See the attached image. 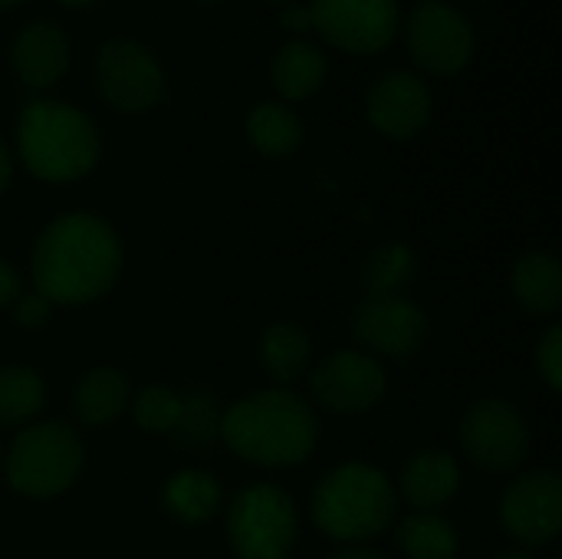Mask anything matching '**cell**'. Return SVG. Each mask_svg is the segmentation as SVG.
Returning a JSON list of instances; mask_svg holds the SVG:
<instances>
[{"instance_id":"obj_18","label":"cell","mask_w":562,"mask_h":559,"mask_svg":"<svg viewBox=\"0 0 562 559\" xmlns=\"http://www.w3.org/2000/svg\"><path fill=\"white\" fill-rule=\"evenodd\" d=\"M132 402V385L125 379L122 369H112V366H102V369H92L79 389H76V418L89 428H102L109 422H115Z\"/></svg>"},{"instance_id":"obj_38","label":"cell","mask_w":562,"mask_h":559,"mask_svg":"<svg viewBox=\"0 0 562 559\" xmlns=\"http://www.w3.org/2000/svg\"><path fill=\"white\" fill-rule=\"evenodd\" d=\"M204 3H217V0H204Z\"/></svg>"},{"instance_id":"obj_24","label":"cell","mask_w":562,"mask_h":559,"mask_svg":"<svg viewBox=\"0 0 562 559\" xmlns=\"http://www.w3.org/2000/svg\"><path fill=\"white\" fill-rule=\"evenodd\" d=\"M398 547L408 559H454L458 557V530L438 511H415L398 527Z\"/></svg>"},{"instance_id":"obj_34","label":"cell","mask_w":562,"mask_h":559,"mask_svg":"<svg viewBox=\"0 0 562 559\" xmlns=\"http://www.w3.org/2000/svg\"><path fill=\"white\" fill-rule=\"evenodd\" d=\"M56 3H63V7H69V10H82V7H92V3H99V0H56Z\"/></svg>"},{"instance_id":"obj_35","label":"cell","mask_w":562,"mask_h":559,"mask_svg":"<svg viewBox=\"0 0 562 559\" xmlns=\"http://www.w3.org/2000/svg\"><path fill=\"white\" fill-rule=\"evenodd\" d=\"M497 559H533L527 550H504V554H497Z\"/></svg>"},{"instance_id":"obj_1","label":"cell","mask_w":562,"mask_h":559,"mask_svg":"<svg viewBox=\"0 0 562 559\" xmlns=\"http://www.w3.org/2000/svg\"><path fill=\"white\" fill-rule=\"evenodd\" d=\"M119 270V234L95 214L56 217L33 247V283L49 303H92L115 287Z\"/></svg>"},{"instance_id":"obj_25","label":"cell","mask_w":562,"mask_h":559,"mask_svg":"<svg viewBox=\"0 0 562 559\" xmlns=\"http://www.w3.org/2000/svg\"><path fill=\"white\" fill-rule=\"evenodd\" d=\"M46 405L43 379L26 366L0 369V425H23Z\"/></svg>"},{"instance_id":"obj_33","label":"cell","mask_w":562,"mask_h":559,"mask_svg":"<svg viewBox=\"0 0 562 559\" xmlns=\"http://www.w3.org/2000/svg\"><path fill=\"white\" fill-rule=\"evenodd\" d=\"M10 175H13V165H10V152H7V145L0 142V194H3V188L10 185Z\"/></svg>"},{"instance_id":"obj_29","label":"cell","mask_w":562,"mask_h":559,"mask_svg":"<svg viewBox=\"0 0 562 559\" xmlns=\"http://www.w3.org/2000/svg\"><path fill=\"white\" fill-rule=\"evenodd\" d=\"M53 306L56 303H49L43 293H20L16 297V303H13V316H16V326H23V329H43L46 323H49V316H53Z\"/></svg>"},{"instance_id":"obj_23","label":"cell","mask_w":562,"mask_h":559,"mask_svg":"<svg viewBox=\"0 0 562 559\" xmlns=\"http://www.w3.org/2000/svg\"><path fill=\"white\" fill-rule=\"evenodd\" d=\"M418 273V257L408 244H385L372 250L362 267V290L369 300L379 297H405L408 283Z\"/></svg>"},{"instance_id":"obj_6","label":"cell","mask_w":562,"mask_h":559,"mask_svg":"<svg viewBox=\"0 0 562 559\" xmlns=\"http://www.w3.org/2000/svg\"><path fill=\"white\" fill-rule=\"evenodd\" d=\"M300 521L293 497L273 484L240 491L227 511V540L237 559H290Z\"/></svg>"},{"instance_id":"obj_30","label":"cell","mask_w":562,"mask_h":559,"mask_svg":"<svg viewBox=\"0 0 562 559\" xmlns=\"http://www.w3.org/2000/svg\"><path fill=\"white\" fill-rule=\"evenodd\" d=\"M280 26L283 30H290V33H306V30H313V20H310V7H303V3H286L283 7V13H280Z\"/></svg>"},{"instance_id":"obj_20","label":"cell","mask_w":562,"mask_h":559,"mask_svg":"<svg viewBox=\"0 0 562 559\" xmlns=\"http://www.w3.org/2000/svg\"><path fill=\"white\" fill-rule=\"evenodd\" d=\"M161 507L181 524H207L221 507V484L207 471H178L161 488Z\"/></svg>"},{"instance_id":"obj_15","label":"cell","mask_w":562,"mask_h":559,"mask_svg":"<svg viewBox=\"0 0 562 559\" xmlns=\"http://www.w3.org/2000/svg\"><path fill=\"white\" fill-rule=\"evenodd\" d=\"M69 36L59 23L53 20H33L26 23L13 46H10V63L23 86L30 89H49L56 86L66 69H69Z\"/></svg>"},{"instance_id":"obj_16","label":"cell","mask_w":562,"mask_h":559,"mask_svg":"<svg viewBox=\"0 0 562 559\" xmlns=\"http://www.w3.org/2000/svg\"><path fill=\"white\" fill-rule=\"evenodd\" d=\"M461 488V468L448 451L425 448L408 458L402 468V494L415 511H438L445 507Z\"/></svg>"},{"instance_id":"obj_22","label":"cell","mask_w":562,"mask_h":559,"mask_svg":"<svg viewBox=\"0 0 562 559\" xmlns=\"http://www.w3.org/2000/svg\"><path fill=\"white\" fill-rule=\"evenodd\" d=\"M310 336L293 323H273L260 339V366L273 382H296L310 366Z\"/></svg>"},{"instance_id":"obj_37","label":"cell","mask_w":562,"mask_h":559,"mask_svg":"<svg viewBox=\"0 0 562 559\" xmlns=\"http://www.w3.org/2000/svg\"><path fill=\"white\" fill-rule=\"evenodd\" d=\"M270 3H296V0H270Z\"/></svg>"},{"instance_id":"obj_28","label":"cell","mask_w":562,"mask_h":559,"mask_svg":"<svg viewBox=\"0 0 562 559\" xmlns=\"http://www.w3.org/2000/svg\"><path fill=\"white\" fill-rule=\"evenodd\" d=\"M537 369H540L543 382H547L553 392H560L562 389V329L560 326H553V329L543 336V343L537 346Z\"/></svg>"},{"instance_id":"obj_3","label":"cell","mask_w":562,"mask_h":559,"mask_svg":"<svg viewBox=\"0 0 562 559\" xmlns=\"http://www.w3.org/2000/svg\"><path fill=\"white\" fill-rule=\"evenodd\" d=\"M16 148L30 175L43 181H76L99 161L95 122L56 99H33L16 119Z\"/></svg>"},{"instance_id":"obj_2","label":"cell","mask_w":562,"mask_h":559,"mask_svg":"<svg viewBox=\"0 0 562 559\" xmlns=\"http://www.w3.org/2000/svg\"><path fill=\"white\" fill-rule=\"evenodd\" d=\"M221 438L227 448L260 468L303 465L319 441L316 412L286 389L254 392L221 415Z\"/></svg>"},{"instance_id":"obj_5","label":"cell","mask_w":562,"mask_h":559,"mask_svg":"<svg viewBox=\"0 0 562 559\" xmlns=\"http://www.w3.org/2000/svg\"><path fill=\"white\" fill-rule=\"evenodd\" d=\"M82 441L63 422L30 425L7 455V481L23 497H56L72 488L82 471Z\"/></svg>"},{"instance_id":"obj_7","label":"cell","mask_w":562,"mask_h":559,"mask_svg":"<svg viewBox=\"0 0 562 559\" xmlns=\"http://www.w3.org/2000/svg\"><path fill=\"white\" fill-rule=\"evenodd\" d=\"M95 86L119 112H148L165 99V72L138 40L115 36L95 53Z\"/></svg>"},{"instance_id":"obj_11","label":"cell","mask_w":562,"mask_h":559,"mask_svg":"<svg viewBox=\"0 0 562 559\" xmlns=\"http://www.w3.org/2000/svg\"><path fill=\"white\" fill-rule=\"evenodd\" d=\"M313 399L336 415H359L385 399L389 379L375 356L342 349L323 359L310 379Z\"/></svg>"},{"instance_id":"obj_21","label":"cell","mask_w":562,"mask_h":559,"mask_svg":"<svg viewBox=\"0 0 562 559\" xmlns=\"http://www.w3.org/2000/svg\"><path fill=\"white\" fill-rule=\"evenodd\" d=\"M247 138L267 158H286L303 145V122L286 102H260L247 115Z\"/></svg>"},{"instance_id":"obj_19","label":"cell","mask_w":562,"mask_h":559,"mask_svg":"<svg viewBox=\"0 0 562 559\" xmlns=\"http://www.w3.org/2000/svg\"><path fill=\"white\" fill-rule=\"evenodd\" d=\"M514 297L524 310L550 316L562 306V267L547 250H533L514 267Z\"/></svg>"},{"instance_id":"obj_31","label":"cell","mask_w":562,"mask_h":559,"mask_svg":"<svg viewBox=\"0 0 562 559\" xmlns=\"http://www.w3.org/2000/svg\"><path fill=\"white\" fill-rule=\"evenodd\" d=\"M20 293H23V290H20V273H16L7 260H0V310L13 306Z\"/></svg>"},{"instance_id":"obj_4","label":"cell","mask_w":562,"mask_h":559,"mask_svg":"<svg viewBox=\"0 0 562 559\" xmlns=\"http://www.w3.org/2000/svg\"><path fill=\"white\" fill-rule=\"evenodd\" d=\"M313 524L339 544H362L382 537L398 514V491L385 471L352 461L333 468L313 491Z\"/></svg>"},{"instance_id":"obj_13","label":"cell","mask_w":562,"mask_h":559,"mask_svg":"<svg viewBox=\"0 0 562 559\" xmlns=\"http://www.w3.org/2000/svg\"><path fill=\"white\" fill-rule=\"evenodd\" d=\"M352 333L375 356L408 359L425 343L428 316L408 297H366L352 313Z\"/></svg>"},{"instance_id":"obj_12","label":"cell","mask_w":562,"mask_h":559,"mask_svg":"<svg viewBox=\"0 0 562 559\" xmlns=\"http://www.w3.org/2000/svg\"><path fill=\"white\" fill-rule=\"evenodd\" d=\"M501 524L524 547L550 544L562 527V481L557 471L520 474L501 497Z\"/></svg>"},{"instance_id":"obj_9","label":"cell","mask_w":562,"mask_h":559,"mask_svg":"<svg viewBox=\"0 0 562 559\" xmlns=\"http://www.w3.org/2000/svg\"><path fill=\"white\" fill-rule=\"evenodd\" d=\"M461 448L481 471L510 474L530 451V428L510 402L481 399L461 422Z\"/></svg>"},{"instance_id":"obj_36","label":"cell","mask_w":562,"mask_h":559,"mask_svg":"<svg viewBox=\"0 0 562 559\" xmlns=\"http://www.w3.org/2000/svg\"><path fill=\"white\" fill-rule=\"evenodd\" d=\"M23 0H0V10H7V7H20Z\"/></svg>"},{"instance_id":"obj_32","label":"cell","mask_w":562,"mask_h":559,"mask_svg":"<svg viewBox=\"0 0 562 559\" xmlns=\"http://www.w3.org/2000/svg\"><path fill=\"white\" fill-rule=\"evenodd\" d=\"M329 559H389L382 557V554H375V550H362V547H349V550H339V554H333Z\"/></svg>"},{"instance_id":"obj_8","label":"cell","mask_w":562,"mask_h":559,"mask_svg":"<svg viewBox=\"0 0 562 559\" xmlns=\"http://www.w3.org/2000/svg\"><path fill=\"white\" fill-rule=\"evenodd\" d=\"M412 59L431 76H454L474 56V26L448 0H422L405 20Z\"/></svg>"},{"instance_id":"obj_14","label":"cell","mask_w":562,"mask_h":559,"mask_svg":"<svg viewBox=\"0 0 562 559\" xmlns=\"http://www.w3.org/2000/svg\"><path fill=\"white\" fill-rule=\"evenodd\" d=\"M431 89L418 72L392 69L369 86L366 115L389 138H415L431 122Z\"/></svg>"},{"instance_id":"obj_27","label":"cell","mask_w":562,"mask_h":559,"mask_svg":"<svg viewBox=\"0 0 562 559\" xmlns=\"http://www.w3.org/2000/svg\"><path fill=\"white\" fill-rule=\"evenodd\" d=\"M175 435L188 445H207L214 435H221V412L207 392H191L181 399V418Z\"/></svg>"},{"instance_id":"obj_17","label":"cell","mask_w":562,"mask_h":559,"mask_svg":"<svg viewBox=\"0 0 562 559\" xmlns=\"http://www.w3.org/2000/svg\"><path fill=\"white\" fill-rule=\"evenodd\" d=\"M326 72H329L326 53L303 36L283 43L270 59V82L290 102L316 96L319 86L326 82Z\"/></svg>"},{"instance_id":"obj_26","label":"cell","mask_w":562,"mask_h":559,"mask_svg":"<svg viewBox=\"0 0 562 559\" xmlns=\"http://www.w3.org/2000/svg\"><path fill=\"white\" fill-rule=\"evenodd\" d=\"M132 415L142 432L151 435H175L181 418V395L165 385H148L138 395H132Z\"/></svg>"},{"instance_id":"obj_10","label":"cell","mask_w":562,"mask_h":559,"mask_svg":"<svg viewBox=\"0 0 562 559\" xmlns=\"http://www.w3.org/2000/svg\"><path fill=\"white\" fill-rule=\"evenodd\" d=\"M306 7L326 43L359 56L382 53L402 30L398 0H313Z\"/></svg>"}]
</instances>
